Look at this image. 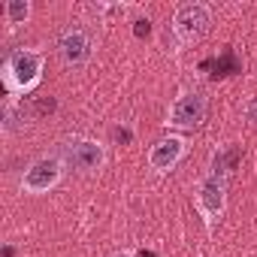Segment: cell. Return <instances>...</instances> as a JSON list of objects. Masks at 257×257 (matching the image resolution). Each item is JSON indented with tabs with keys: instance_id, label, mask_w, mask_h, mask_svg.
<instances>
[{
	"instance_id": "obj_1",
	"label": "cell",
	"mask_w": 257,
	"mask_h": 257,
	"mask_svg": "<svg viewBox=\"0 0 257 257\" xmlns=\"http://www.w3.org/2000/svg\"><path fill=\"white\" fill-rule=\"evenodd\" d=\"M43 70H46L43 52H37V49H13L7 55V61H4V85H7V94L10 97L31 94L40 85Z\"/></svg>"
},
{
	"instance_id": "obj_2",
	"label": "cell",
	"mask_w": 257,
	"mask_h": 257,
	"mask_svg": "<svg viewBox=\"0 0 257 257\" xmlns=\"http://www.w3.org/2000/svg\"><path fill=\"white\" fill-rule=\"evenodd\" d=\"M64 164L79 176H97L106 167V146L91 137H73L61 146Z\"/></svg>"
},
{
	"instance_id": "obj_3",
	"label": "cell",
	"mask_w": 257,
	"mask_h": 257,
	"mask_svg": "<svg viewBox=\"0 0 257 257\" xmlns=\"http://www.w3.org/2000/svg\"><path fill=\"white\" fill-rule=\"evenodd\" d=\"M64 170H67V164H64L61 155H40L22 173V191L25 194H34V197L37 194H49L52 188L61 185Z\"/></svg>"
},
{
	"instance_id": "obj_4",
	"label": "cell",
	"mask_w": 257,
	"mask_h": 257,
	"mask_svg": "<svg viewBox=\"0 0 257 257\" xmlns=\"http://www.w3.org/2000/svg\"><path fill=\"white\" fill-rule=\"evenodd\" d=\"M206 112H209V97L203 91H182L170 103L164 124L170 131H197L206 121Z\"/></svg>"
},
{
	"instance_id": "obj_5",
	"label": "cell",
	"mask_w": 257,
	"mask_h": 257,
	"mask_svg": "<svg viewBox=\"0 0 257 257\" xmlns=\"http://www.w3.org/2000/svg\"><path fill=\"white\" fill-rule=\"evenodd\" d=\"M212 10L206 4H182L173 13V34L182 46H194L209 34Z\"/></svg>"
},
{
	"instance_id": "obj_6",
	"label": "cell",
	"mask_w": 257,
	"mask_h": 257,
	"mask_svg": "<svg viewBox=\"0 0 257 257\" xmlns=\"http://www.w3.org/2000/svg\"><path fill=\"white\" fill-rule=\"evenodd\" d=\"M194 203H197L206 227H212L224 215V206H227V179L218 176V173L200 176L197 185H194Z\"/></svg>"
},
{
	"instance_id": "obj_7",
	"label": "cell",
	"mask_w": 257,
	"mask_h": 257,
	"mask_svg": "<svg viewBox=\"0 0 257 257\" xmlns=\"http://www.w3.org/2000/svg\"><path fill=\"white\" fill-rule=\"evenodd\" d=\"M188 155V140L182 134H167L149 149V167L152 173H170L176 170Z\"/></svg>"
},
{
	"instance_id": "obj_8",
	"label": "cell",
	"mask_w": 257,
	"mask_h": 257,
	"mask_svg": "<svg viewBox=\"0 0 257 257\" xmlns=\"http://www.w3.org/2000/svg\"><path fill=\"white\" fill-rule=\"evenodd\" d=\"M58 55L67 67H85L94 55V37L85 28H67L58 37Z\"/></svg>"
},
{
	"instance_id": "obj_9",
	"label": "cell",
	"mask_w": 257,
	"mask_h": 257,
	"mask_svg": "<svg viewBox=\"0 0 257 257\" xmlns=\"http://www.w3.org/2000/svg\"><path fill=\"white\" fill-rule=\"evenodd\" d=\"M4 16H7V25L19 28V25H28V22H31L34 7H31V0H7Z\"/></svg>"
},
{
	"instance_id": "obj_10",
	"label": "cell",
	"mask_w": 257,
	"mask_h": 257,
	"mask_svg": "<svg viewBox=\"0 0 257 257\" xmlns=\"http://www.w3.org/2000/svg\"><path fill=\"white\" fill-rule=\"evenodd\" d=\"M242 118H245L248 124H254V127H257V94H254V97H248V100L242 103Z\"/></svg>"
},
{
	"instance_id": "obj_11",
	"label": "cell",
	"mask_w": 257,
	"mask_h": 257,
	"mask_svg": "<svg viewBox=\"0 0 257 257\" xmlns=\"http://www.w3.org/2000/svg\"><path fill=\"white\" fill-rule=\"evenodd\" d=\"M134 25H137V28H134L137 37H149V34H152V22H149V19H140V22H134Z\"/></svg>"
},
{
	"instance_id": "obj_12",
	"label": "cell",
	"mask_w": 257,
	"mask_h": 257,
	"mask_svg": "<svg viewBox=\"0 0 257 257\" xmlns=\"http://www.w3.org/2000/svg\"><path fill=\"white\" fill-rule=\"evenodd\" d=\"M109 257H137L134 251H115V254H109Z\"/></svg>"
}]
</instances>
